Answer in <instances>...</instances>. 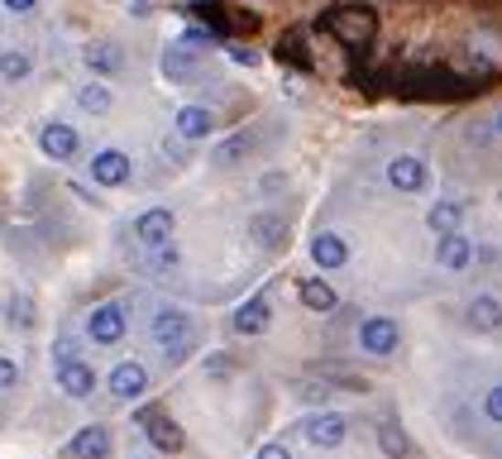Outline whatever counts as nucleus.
Returning <instances> with one entry per match:
<instances>
[{"instance_id":"f257e3e1","label":"nucleus","mask_w":502,"mask_h":459,"mask_svg":"<svg viewBox=\"0 0 502 459\" xmlns=\"http://www.w3.org/2000/svg\"><path fill=\"white\" fill-rule=\"evenodd\" d=\"M321 29H330L349 53H364L379 38V15L368 5H335L330 15H321Z\"/></svg>"},{"instance_id":"393cba45","label":"nucleus","mask_w":502,"mask_h":459,"mask_svg":"<svg viewBox=\"0 0 502 459\" xmlns=\"http://www.w3.org/2000/svg\"><path fill=\"white\" fill-rule=\"evenodd\" d=\"M459 220H465V201H435L426 211V225L435 230V235H454Z\"/></svg>"},{"instance_id":"4468645a","label":"nucleus","mask_w":502,"mask_h":459,"mask_svg":"<svg viewBox=\"0 0 502 459\" xmlns=\"http://www.w3.org/2000/svg\"><path fill=\"white\" fill-rule=\"evenodd\" d=\"M465 321H469V330H478V336H493V330H502V302L493 297V292H478V297H469V306H465Z\"/></svg>"},{"instance_id":"c9c22d12","label":"nucleus","mask_w":502,"mask_h":459,"mask_svg":"<svg viewBox=\"0 0 502 459\" xmlns=\"http://www.w3.org/2000/svg\"><path fill=\"white\" fill-rule=\"evenodd\" d=\"M19 383V364L15 359H5V354H0V392H10Z\"/></svg>"},{"instance_id":"6e6552de","label":"nucleus","mask_w":502,"mask_h":459,"mask_svg":"<svg viewBox=\"0 0 502 459\" xmlns=\"http://www.w3.org/2000/svg\"><path fill=\"white\" fill-rule=\"evenodd\" d=\"M426 182H431V173H426V163L416 154L388 158V187L392 192H426Z\"/></svg>"},{"instance_id":"72a5a7b5","label":"nucleus","mask_w":502,"mask_h":459,"mask_svg":"<svg viewBox=\"0 0 502 459\" xmlns=\"http://www.w3.org/2000/svg\"><path fill=\"white\" fill-rule=\"evenodd\" d=\"M187 144H192V139H182V134L173 139V134H167V139H163V158H167V163H187Z\"/></svg>"},{"instance_id":"aec40b11","label":"nucleus","mask_w":502,"mask_h":459,"mask_svg":"<svg viewBox=\"0 0 502 459\" xmlns=\"http://www.w3.org/2000/svg\"><path fill=\"white\" fill-rule=\"evenodd\" d=\"M201 72V62H197V48H187V44H173L163 53V77L167 81H197Z\"/></svg>"},{"instance_id":"20e7f679","label":"nucleus","mask_w":502,"mask_h":459,"mask_svg":"<svg viewBox=\"0 0 502 459\" xmlns=\"http://www.w3.org/2000/svg\"><path fill=\"white\" fill-rule=\"evenodd\" d=\"M402 345V326H397L392 316H368L359 321V349L373 354V359H388V354Z\"/></svg>"},{"instance_id":"0eeeda50","label":"nucleus","mask_w":502,"mask_h":459,"mask_svg":"<svg viewBox=\"0 0 502 459\" xmlns=\"http://www.w3.org/2000/svg\"><path fill=\"white\" fill-rule=\"evenodd\" d=\"M345 431H349V422H345L340 411H311L306 422H302V435L316 450H335V445L345 441Z\"/></svg>"},{"instance_id":"f3484780","label":"nucleus","mask_w":502,"mask_h":459,"mask_svg":"<svg viewBox=\"0 0 502 459\" xmlns=\"http://www.w3.org/2000/svg\"><path fill=\"white\" fill-rule=\"evenodd\" d=\"M81 62H87L96 77H115L124 68V53H120V44H111V38H96V44L81 48Z\"/></svg>"},{"instance_id":"2eb2a0df","label":"nucleus","mask_w":502,"mask_h":459,"mask_svg":"<svg viewBox=\"0 0 502 459\" xmlns=\"http://www.w3.org/2000/svg\"><path fill=\"white\" fill-rule=\"evenodd\" d=\"M435 263H441L445 273H465V268L474 263V244L459 235V230H454V235H441V240H435Z\"/></svg>"},{"instance_id":"79ce46f5","label":"nucleus","mask_w":502,"mask_h":459,"mask_svg":"<svg viewBox=\"0 0 502 459\" xmlns=\"http://www.w3.org/2000/svg\"><path fill=\"white\" fill-rule=\"evenodd\" d=\"M134 459H139V454H134Z\"/></svg>"},{"instance_id":"e433bc0d","label":"nucleus","mask_w":502,"mask_h":459,"mask_svg":"<svg viewBox=\"0 0 502 459\" xmlns=\"http://www.w3.org/2000/svg\"><path fill=\"white\" fill-rule=\"evenodd\" d=\"M77 349H81V345L68 336V340H58V345H53V359H58V364H68V359H77Z\"/></svg>"},{"instance_id":"39448f33","label":"nucleus","mask_w":502,"mask_h":459,"mask_svg":"<svg viewBox=\"0 0 502 459\" xmlns=\"http://www.w3.org/2000/svg\"><path fill=\"white\" fill-rule=\"evenodd\" d=\"M106 388H111V398H115V402H139L144 392H149V368H144L139 359H124V364L111 368Z\"/></svg>"},{"instance_id":"f8f14e48","label":"nucleus","mask_w":502,"mask_h":459,"mask_svg":"<svg viewBox=\"0 0 502 459\" xmlns=\"http://www.w3.org/2000/svg\"><path fill=\"white\" fill-rule=\"evenodd\" d=\"M411 96H465L469 81H459L454 72H407V87Z\"/></svg>"},{"instance_id":"4c0bfd02","label":"nucleus","mask_w":502,"mask_h":459,"mask_svg":"<svg viewBox=\"0 0 502 459\" xmlns=\"http://www.w3.org/2000/svg\"><path fill=\"white\" fill-rule=\"evenodd\" d=\"M254 459H292V450H287V441H268Z\"/></svg>"},{"instance_id":"473e14b6","label":"nucleus","mask_w":502,"mask_h":459,"mask_svg":"<svg viewBox=\"0 0 502 459\" xmlns=\"http://www.w3.org/2000/svg\"><path fill=\"white\" fill-rule=\"evenodd\" d=\"M216 38H220V34H206V29H187V34L177 38V44H187V48H197V53H206V48L216 44Z\"/></svg>"},{"instance_id":"f704fd0d","label":"nucleus","mask_w":502,"mask_h":459,"mask_svg":"<svg viewBox=\"0 0 502 459\" xmlns=\"http://www.w3.org/2000/svg\"><path fill=\"white\" fill-rule=\"evenodd\" d=\"M484 416L502 426V383H493V388H488V398H484Z\"/></svg>"},{"instance_id":"5701e85b","label":"nucleus","mask_w":502,"mask_h":459,"mask_svg":"<svg viewBox=\"0 0 502 459\" xmlns=\"http://www.w3.org/2000/svg\"><path fill=\"white\" fill-rule=\"evenodd\" d=\"M379 450H383L388 459H407V454H411V435L402 431V422L383 416V422H379Z\"/></svg>"},{"instance_id":"412c9836","label":"nucleus","mask_w":502,"mask_h":459,"mask_svg":"<svg viewBox=\"0 0 502 459\" xmlns=\"http://www.w3.org/2000/svg\"><path fill=\"white\" fill-rule=\"evenodd\" d=\"M297 297H302V306H306V311H316V316H330V311L340 306V297H335V287H330L326 278H302Z\"/></svg>"},{"instance_id":"a878e982","label":"nucleus","mask_w":502,"mask_h":459,"mask_svg":"<svg viewBox=\"0 0 502 459\" xmlns=\"http://www.w3.org/2000/svg\"><path fill=\"white\" fill-rule=\"evenodd\" d=\"M278 58L292 62V68H302V72L316 68V62H311V53H306V34H302V29H287V34L278 38Z\"/></svg>"},{"instance_id":"f03ea898","label":"nucleus","mask_w":502,"mask_h":459,"mask_svg":"<svg viewBox=\"0 0 502 459\" xmlns=\"http://www.w3.org/2000/svg\"><path fill=\"white\" fill-rule=\"evenodd\" d=\"M149 330H154V345L167 354V364L187 359V345H192V316H187L182 306H158Z\"/></svg>"},{"instance_id":"9d476101","label":"nucleus","mask_w":502,"mask_h":459,"mask_svg":"<svg viewBox=\"0 0 502 459\" xmlns=\"http://www.w3.org/2000/svg\"><path fill=\"white\" fill-rule=\"evenodd\" d=\"M38 149H44V158H53V163H72L77 149H81V139H77L72 124L53 120V124H44V130H38Z\"/></svg>"},{"instance_id":"a211bd4d","label":"nucleus","mask_w":502,"mask_h":459,"mask_svg":"<svg viewBox=\"0 0 502 459\" xmlns=\"http://www.w3.org/2000/svg\"><path fill=\"white\" fill-rule=\"evenodd\" d=\"M72 459H111V431L106 426H81L77 435H72Z\"/></svg>"},{"instance_id":"ddd939ff","label":"nucleus","mask_w":502,"mask_h":459,"mask_svg":"<svg viewBox=\"0 0 502 459\" xmlns=\"http://www.w3.org/2000/svg\"><path fill=\"white\" fill-rule=\"evenodd\" d=\"M58 392H62V398H72V402L91 398V392H96V368L81 364V359L58 364Z\"/></svg>"},{"instance_id":"2f4dec72","label":"nucleus","mask_w":502,"mask_h":459,"mask_svg":"<svg viewBox=\"0 0 502 459\" xmlns=\"http://www.w3.org/2000/svg\"><path fill=\"white\" fill-rule=\"evenodd\" d=\"M235 354H211V359H206V379L211 383H225V379H235Z\"/></svg>"},{"instance_id":"bb28decb","label":"nucleus","mask_w":502,"mask_h":459,"mask_svg":"<svg viewBox=\"0 0 502 459\" xmlns=\"http://www.w3.org/2000/svg\"><path fill=\"white\" fill-rule=\"evenodd\" d=\"M77 106L87 111V115H111L115 96H111L106 81H87V87H77Z\"/></svg>"},{"instance_id":"b1692460","label":"nucleus","mask_w":502,"mask_h":459,"mask_svg":"<svg viewBox=\"0 0 502 459\" xmlns=\"http://www.w3.org/2000/svg\"><path fill=\"white\" fill-rule=\"evenodd\" d=\"M311 259H316V268H345V259H349V249H345V240L340 235H316L311 240Z\"/></svg>"},{"instance_id":"423d86ee","label":"nucleus","mask_w":502,"mask_h":459,"mask_svg":"<svg viewBox=\"0 0 502 459\" xmlns=\"http://www.w3.org/2000/svg\"><path fill=\"white\" fill-rule=\"evenodd\" d=\"M124 306H115V302H101V306H91V316H87V336H91V345H120L124 340Z\"/></svg>"},{"instance_id":"7ed1b4c3","label":"nucleus","mask_w":502,"mask_h":459,"mask_svg":"<svg viewBox=\"0 0 502 459\" xmlns=\"http://www.w3.org/2000/svg\"><path fill=\"white\" fill-rule=\"evenodd\" d=\"M134 422L144 426V435H149L154 441V450L158 454H182V445H187V435H182V426L173 422V416H167L163 407H144Z\"/></svg>"},{"instance_id":"1a4fd4ad","label":"nucleus","mask_w":502,"mask_h":459,"mask_svg":"<svg viewBox=\"0 0 502 459\" xmlns=\"http://www.w3.org/2000/svg\"><path fill=\"white\" fill-rule=\"evenodd\" d=\"M130 173H134V163H130V154H124V149L91 154V182L96 187H124V182H130Z\"/></svg>"},{"instance_id":"4be33fe9","label":"nucleus","mask_w":502,"mask_h":459,"mask_svg":"<svg viewBox=\"0 0 502 459\" xmlns=\"http://www.w3.org/2000/svg\"><path fill=\"white\" fill-rule=\"evenodd\" d=\"M173 124H177V134H182V139H206V134L216 130V115L206 111V106H182Z\"/></svg>"},{"instance_id":"7c9ffc66","label":"nucleus","mask_w":502,"mask_h":459,"mask_svg":"<svg viewBox=\"0 0 502 459\" xmlns=\"http://www.w3.org/2000/svg\"><path fill=\"white\" fill-rule=\"evenodd\" d=\"M177 249L173 244H158V249H149V273H177Z\"/></svg>"},{"instance_id":"6ab92c4d","label":"nucleus","mask_w":502,"mask_h":459,"mask_svg":"<svg viewBox=\"0 0 502 459\" xmlns=\"http://www.w3.org/2000/svg\"><path fill=\"white\" fill-rule=\"evenodd\" d=\"M249 240H254L259 249H283V244H287V220L273 216V211L249 216Z\"/></svg>"},{"instance_id":"c756f323","label":"nucleus","mask_w":502,"mask_h":459,"mask_svg":"<svg viewBox=\"0 0 502 459\" xmlns=\"http://www.w3.org/2000/svg\"><path fill=\"white\" fill-rule=\"evenodd\" d=\"M249 149H254V139H249V134H235V139H225L220 149L211 154V163H220V168H230V163H240Z\"/></svg>"},{"instance_id":"ea45409f","label":"nucleus","mask_w":502,"mask_h":459,"mask_svg":"<svg viewBox=\"0 0 502 459\" xmlns=\"http://www.w3.org/2000/svg\"><path fill=\"white\" fill-rule=\"evenodd\" d=\"M0 5H5L10 15H29V10L38 5V0H0Z\"/></svg>"},{"instance_id":"c85d7f7f","label":"nucleus","mask_w":502,"mask_h":459,"mask_svg":"<svg viewBox=\"0 0 502 459\" xmlns=\"http://www.w3.org/2000/svg\"><path fill=\"white\" fill-rule=\"evenodd\" d=\"M29 72H34V58L25 48H5V53H0V77H5V81H25Z\"/></svg>"},{"instance_id":"58836bf2","label":"nucleus","mask_w":502,"mask_h":459,"mask_svg":"<svg viewBox=\"0 0 502 459\" xmlns=\"http://www.w3.org/2000/svg\"><path fill=\"white\" fill-rule=\"evenodd\" d=\"M230 58H235V62H240V68H254V62H259V53H254V48H240V44H235V48H230Z\"/></svg>"},{"instance_id":"dca6fc26","label":"nucleus","mask_w":502,"mask_h":459,"mask_svg":"<svg viewBox=\"0 0 502 459\" xmlns=\"http://www.w3.org/2000/svg\"><path fill=\"white\" fill-rule=\"evenodd\" d=\"M268 316H273V311H268V297H249L244 306H235V316H230V330H235V336H263V330H268Z\"/></svg>"},{"instance_id":"a19ab883","label":"nucleus","mask_w":502,"mask_h":459,"mask_svg":"<svg viewBox=\"0 0 502 459\" xmlns=\"http://www.w3.org/2000/svg\"><path fill=\"white\" fill-rule=\"evenodd\" d=\"M493 124H497V134H502V111H497V120H493Z\"/></svg>"},{"instance_id":"cd10ccee","label":"nucleus","mask_w":502,"mask_h":459,"mask_svg":"<svg viewBox=\"0 0 502 459\" xmlns=\"http://www.w3.org/2000/svg\"><path fill=\"white\" fill-rule=\"evenodd\" d=\"M5 321H10L15 330H34V326H38V311H34L29 292H15V297L5 302Z\"/></svg>"},{"instance_id":"9b49d317","label":"nucleus","mask_w":502,"mask_h":459,"mask_svg":"<svg viewBox=\"0 0 502 459\" xmlns=\"http://www.w3.org/2000/svg\"><path fill=\"white\" fill-rule=\"evenodd\" d=\"M173 230H177L173 211H167V206H154V211H144L134 220V240L144 249H158V244H173Z\"/></svg>"}]
</instances>
